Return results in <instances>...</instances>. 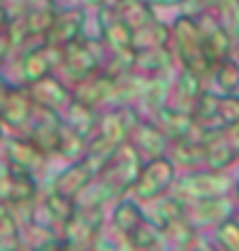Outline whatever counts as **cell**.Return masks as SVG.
Here are the masks:
<instances>
[{"label": "cell", "instance_id": "7a4b0ae2", "mask_svg": "<svg viewBox=\"0 0 239 251\" xmlns=\"http://www.w3.org/2000/svg\"><path fill=\"white\" fill-rule=\"evenodd\" d=\"M142 163H144V158L140 156V151L135 149L133 144L130 142L121 144V147L102 163V168L97 170L96 184L105 191V196L109 198L112 202H116L119 198H125L130 193V188H133L135 179H137V175H140Z\"/></svg>", "mask_w": 239, "mask_h": 251}, {"label": "cell", "instance_id": "4fadbf2b", "mask_svg": "<svg viewBox=\"0 0 239 251\" xmlns=\"http://www.w3.org/2000/svg\"><path fill=\"white\" fill-rule=\"evenodd\" d=\"M128 142L133 144L135 149L140 151V156L146 161V158H158V156H165V153H167L169 137L156 126L153 119L140 117L137 124L133 126V130H130Z\"/></svg>", "mask_w": 239, "mask_h": 251}, {"label": "cell", "instance_id": "4dcf8cb0", "mask_svg": "<svg viewBox=\"0 0 239 251\" xmlns=\"http://www.w3.org/2000/svg\"><path fill=\"white\" fill-rule=\"evenodd\" d=\"M86 147H89V140L84 137L81 133H77L74 128L63 124L61 128V142H58V153L65 161H81L86 156Z\"/></svg>", "mask_w": 239, "mask_h": 251}, {"label": "cell", "instance_id": "60d3db41", "mask_svg": "<svg viewBox=\"0 0 239 251\" xmlns=\"http://www.w3.org/2000/svg\"><path fill=\"white\" fill-rule=\"evenodd\" d=\"M235 198H239V172H237V177H235Z\"/></svg>", "mask_w": 239, "mask_h": 251}, {"label": "cell", "instance_id": "b9f144b4", "mask_svg": "<svg viewBox=\"0 0 239 251\" xmlns=\"http://www.w3.org/2000/svg\"><path fill=\"white\" fill-rule=\"evenodd\" d=\"M235 54L239 56V42H237V45H235Z\"/></svg>", "mask_w": 239, "mask_h": 251}, {"label": "cell", "instance_id": "2e32d148", "mask_svg": "<svg viewBox=\"0 0 239 251\" xmlns=\"http://www.w3.org/2000/svg\"><path fill=\"white\" fill-rule=\"evenodd\" d=\"M96 175L97 172L93 170L84 158H81V161H72L68 168H63V170L53 177L49 188H53V191H58V193H63V196H68L74 200L79 193H84V191L91 186V181L96 179Z\"/></svg>", "mask_w": 239, "mask_h": 251}, {"label": "cell", "instance_id": "4316f807", "mask_svg": "<svg viewBox=\"0 0 239 251\" xmlns=\"http://www.w3.org/2000/svg\"><path fill=\"white\" fill-rule=\"evenodd\" d=\"M114 9L133 33L135 30H142V28L151 26V24L156 21L153 7H151L146 0H116Z\"/></svg>", "mask_w": 239, "mask_h": 251}, {"label": "cell", "instance_id": "52a82bcc", "mask_svg": "<svg viewBox=\"0 0 239 251\" xmlns=\"http://www.w3.org/2000/svg\"><path fill=\"white\" fill-rule=\"evenodd\" d=\"M107 221L105 207L77 205L74 214L61 228V242L68 251H93L96 237Z\"/></svg>", "mask_w": 239, "mask_h": 251}, {"label": "cell", "instance_id": "83f0119b", "mask_svg": "<svg viewBox=\"0 0 239 251\" xmlns=\"http://www.w3.org/2000/svg\"><path fill=\"white\" fill-rule=\"evenodd\" d=\"M142 207H144L146 219H149L156 228H163V226H167L184 216V202H181L177 196H172V193H167V196H163V198H158V200H153V202L142 205Z\"/></svg>", "mask_w": 239, "mask_h": 251}, {"label": "cell", "instance_id": "e575fe53", "mask_svg": "<svg viewBox=\"0 0 239 251\" xmlns=\"http://www.w3.org/2000/svg\"><path fill=\"white\" fill-rule=\"evenodd\" d=\"M223 135H225V140L230 142V147L235 149V153L239 156V121L237 124H232L230 128H225L223 130Z\"/></svg>", "mask_w": 239, "mask_h": 251}, {"label": "cell", "instance_id": "8d00e7d4", "mask_svg": "<svg viewBox=\"0 0 239 251\" xmlns=\"http://www.w3.org/2000/svg\"><path fill=\"white\" fill-rule=\"evenodd\" d=\"M86 5H93L97 9H105V7H114L116 0H86Z\"/></svg>", "mask_w": 239, "mask_h": 251}, {"label": "cell", "instance_id": "6da1fadb", "mask_svg": "<svg viewBox=\"0 0 239 251\" xmlns=\"http://www.w3.org/2000/svg\"><path fill=\"white\" fill-rule=\"evenodd\" d=\"M169 30H172L169 47L174 51V58H179L181 68L193 72L195 77H200L202 81L212 79V72L216 63L209 58L207 49H204L202 30H200L197 19L181 14L174 21V26H169Z\"/></svg>", "mask_w": 239, "mask_h": 251}, {"label": "cell", "instance_id": "d590c367", "mask_svg": "<svg viewBox=\"0 0 239 251\" xmlns=\"http://www.w3.org/2000/svg\"><path fill=\"white\" fill-rule=\"evenodd\" d=\"M9 91H12V84L5 81V79H0V114H2V109H5V105H7Z\"/></svg>", "mask_w": 239, "mask_h": 251}, {"label": "cell", "instance_id": "3957f363", "mask_svg": "<svg viewBox=\"0 0 239 251\" xmlns=\"http://www.w3.org/2000/svg\"><path fill=\"white\" fill-rule=\"evenodd\" d=\"M105 58L107 49L100 40H91V37L81 35L74 42L63 47V63L56 75L68 86H72V84H77V81L86 79V77L102 70Z\"/></svg>", "mask_w": 239, "mask_h": 251}, {"label": "cell", "instance_id": "9a60e30c", "mask_svg": "<svg viewBox=\"0 0 239 251\" xmlns=\"http://www.w3.org/2000/svg\"><path fill=\"white\" fill-rule=\"evenodd\" d=\"M97 30H100V42L105 45L107 54L133 47V30L125 26L114 7H105L97 12Z\"/></svg>", "mask_w": 239, "mask_h": 251}, {"label": "cell", "instance_id": "9c48e42d", "mask_svg": "<svg viewBox=\"0 0 239 251\" xmlns=\"http://www.w3.org/2000/svg\"><path fill=\"white\" fill-rule=\"evenodd\" d=\"M61 128H63V119L58 112L51 109H42L35 107L33 119L28 121V126L21 130V135H26L30 142L35 144L45 156H56L58 153V142H61Z\"/></svg>", "mask_w": 239, "mask_h": 251}, {"label": "cell", "instance_id": "7bdbcfd3", "mask_svg": "<svg viewBox=\"0 0 239 251\" xmlns=\"http://www.w3.org/2000/svg\"><path fill=\"white\" fill-rule=\"evenodd\" d=\"M0 140H2V124H0Z\"/></svg>", "mask_w": 239, "mask_h": 251}, {"label": "cell", "instance_id": "ee69618b", "mask_svg": "<svg viewBox=\"0 0 239 251\" xmlns=\"http://www.w3.org/2000/svg\"><path fill=\"white\" fill-rule=\"evenodd\" d=\"M5 2H7V0H0V5H5Z\"/></svg>", "mask_w": 239, "mask_h": 251}, {"label": "cell", "instance_id": "836d02e7", "mask_svg": "<svg viewBox=\"0 0 239 251\" xmlns=\"http://www.w3.org/2000/svg\"><path fill=\"white\" fill-rule=\"evenodd\" d=\"M212 242L221 251H239V224L232 219H225L223 224L214 228Z\"/></svg>", "mask_w": 239, "mask_h": 251}, {"label": "cell", "instance_id": "d6986e66", "mask_svg": "<svg viewBox=\"0 0 239 251\" xmlns=\"http://www.w3.org/2000/svg\"><path fill=\"white\" fill-rule=\"evenodd\" d=\"M33 112H35V102L30 98L28 89L12 84L7 105H5L2 114H0V124L9 126L12 130H24L28 126V121L33 119Z\"/></svg>", "mask_w": 239, "mask_h": 251}, {"label": "cell", "instance_id": "7c38bea8", "mask_svg": "<svg viewBox=\"0 0 239 251\" xmlns=\"http://www.w3.org/2000/svg\"><path fill=\"white\" fill-rule=\"evenodd\" d=\"M26 89H28V93H30L33 102H35V107L51 109V112H58V114L70 105V100H72L70 86H68L58 75H47L42 79L28 84Z\"/></svg>", "mask_w": 239, "mask_h": 251}, {"label": "cell", "instance_id": "d6a6232c", "mask_svg": "<svg viewBox=\"0 0 239 251\" xmlns=\"http://www.w3.org/2000/svg\"><path fill=\"white\" fill-rule=\"evenodd\" d=\"M212 79L218 86L221 93H237L239 91V63L235 58H225V61L216 63L212 72Z\"/></svg>", "mask_w": 239, "mask_h": 251}, {"label": "cell", "instance_id": "ffe728a7", "mask_svg": "<svg viewBox=\"0 0 239 251\" xmlns=\"http://www.w3.org/2000/svg\"><path fill=\"white\" fill-rule=\"evenodd\" d=\"M107 224L114 228L116 233H121L123 237L133 235L140 226L146 224V214L144 207L133 200V198H119L116 202H112V212H109V221Z\"/></svg>", "mask_w": 239, "mask_h": 251}, {"label": "cell", "instance_id": "44dd1931", "mask_svg": "<svg viewBox=\"0 0 239 251\" xmlns=\"http://www.w3.org/2000/svg\"><path fill=\"white\" fill-rule=\"evenodd\" d=\"M204 91V81L200 77H195L193 72H188L181 68L177 77L169 84V96L167 105L169 107L184 109V112H193V105L197 102L200 93Z\"/></svg>", "mask_w": 239, "mask_h": 251}, {"label": "cell", "instance_id": "8fae6325", "mask_svg": "<svg viewBox=\"0 0 239 251\" xmlns=\"http://www.w3.org/2000/svg\"><path fill=\"white\" fill-rule=\"evenodd\" d=\"M114 84H116V77L107 75L105 70L96 72L91 75L86 79L77 81L72 84L70 91H72V100H77L81 105H89L93 109H100L112 102V93H114Z\"/></svg>", "mask_w": 239, "mask_h": 251}, {"label": "cell", "instance_id": "f546056e", "mask_svg": "<svg viewBox=\"0 0 239 251\" xmlns=\"http://www.w3.org/2000/svg\"><path fill=\"white\" fill-rule=\"evenodd\" d=\"M207 7L230 33L232 40L239 42V0H207Z\"/></svg>", "mask_w": 239, "mask_h": 251}, {"label": "cell", "instance_id": "f6af8a7d", "mask_svg": "<svg viewBox=\"0 0 239 251\" xmlns=\"http://www.w3.org/2000/svg\"><path fill=\"white\" fill-rule=\"evenodd\" d=\"M193 251H200V247H197V249H193Z\"/></svg>", "mask_w": 239, "mask_h": 251}, {"label": "cell", "instance_id": "f35d334b", "mask_svg": "<svg viewBox=\"0 0 239 251\" xmlns=\"http://www.w3.org/2000/svg\"><path fill=\"white\" fill-rule=\"evenodd\" d=\"M200 251H221V249H218L212 240H202V242H200Z\"/></svg>", "mask_w": 239, "mask_h": 251}, {"label": "cell", "instance_id": "ac0fdd59", "mask_svg": "<svg viewBox=\"0 0 239 251\" xmlns=\"http://www.w3.org/2000/svg\"><path fill=\"white\" fill-rule=\"evenodd\" d=\"M81 30H84V9L70 7L63 9V12H56L53 24L49 28V33H47V45H70L77 37H81Z\"/></svg>", "mask_w": 239, "mask_h": 251}, {"label": "cell", "instance_id": "ba28073f", "mask_svg": "<svg viewBox=\"0 0 239 251\" xmlns=\"http://www.w3.org/2000/svg\"><path fill=\"white\" fill-rule=\"evenodd\" d=\"M0 144H2V161L7 163L9 168L24 172V175H30L37 179L49 165V156L40 151L26 135L2 137Z\"/></svg>", "mask_w": 239, "mask_h": 251}, {"label": "cell", "instance_id": "1f68e13d", "mask_svg": "<svg viewBox=\"0 0 239 251\" xmlns=\"http://www.w3.org/2000/svg\"><path fill=\"white\" fill-rule=\"evenodd\" d=\"M0 251H21V224L5 205H0Z\"/></svg>", "mask_w": 239, "mask_h": 251}, {"label": "cell", "instance_id": "7402d4cb", "mask_svg": "<svg viewBox=\"0 0 239 251\" xmlns=\"http://www.w3.org/2000/svg\"><path fill=\"white\" fill-rule=\"evenodd\" d=\"M169 161L174 163L177 170H197L204 165V142L195 140V137H181V140H172L167 147Z\"/></svg>", "mask_w": 239, "mask_h": 251}, {"label": "cell", "instance_id": "d4e9b609", "mask_svg": "<svg viewBox=\"0 0 239 251\" xmlns=\"http://www.w3.org/2000/svg\"><path fill=\"white\" fill-rule=\"evenodd\" d=\"M151 119H153L156 126H158L160 130L169 137V142H172V140H181V137H186V135L195 128V121H193V114H191V112L169 107V105L160 107Z\"/></svg>", "mask_w": 239, "mask_h": 251}, {"label": "cell", "instance_id": "e0dca14e", "mask_svg": "<svg viewBox=\"0 0 239 251\" xmlns=\"http://www.w3.org/2000/svg\"><path fill=\"white\" fill-rule=\"evenodd\" d=\"M160 230V251H193L200 247L202 237L200 230L191 226L186 214L172 221V224L158 228Z\"/></svg>", "mask_w": 239, "mask_h": 251}, {"label": "cell", "instance_id": "ab89813d", "mask_svg": "<svg viewBox=\"0 0 239 251\" xmlns=\"http://www.w3.org/2000/svg\"><path fill=\"white\" fill-rule=\"evenodd\" d=\"M235 224H239V198H237V202H235V209H232V216H230Z\"/></svg>", "mask_w": 239, "mask_h": 251}, {"label": "cell", "instance_id": "74e56055", "mask_svg": "<svg viewBox=\"0 0 239 251\" xmlns=\"http://www.w3.org/2000/svg\"><path fill=\"white\" fill-rule=\"evenodd\" d=\"M146 2H149L151 7H153V5H163V7H174V5H181L184 0H146Z\"/></svg>", "mask_w": 239, "mask_h": 251}, {"label": "cell", "instance_id": "8992f818", "mask_svg": "<svg viewBox=\"0 0 239 251\" xmlns=\"http://www.w3.org/2000/svg\"><path fill=\"white\" fill-rule=\"evenodd\" d=\"M179 177V170L167 156H158V158H146L140 168V175L130 188V198L137 200L140 205H149L158 198L167 196L174 181Z\"/></svg>", "mask_w": 239, "mask_h": 251}, {"label": "cell", "instance_id": "30bf717a", "mask_svg": "<svg viewBox=\"0 0 239 251\" xmlns=\"http://www.w3.org/2000/svg\"><path fill=\"white\" fill-rule=\"evenodd\" d=\"M237 198L223 196V198H209V200H197V202H184V214L191 221L193 228H197L202 233L204 228H216L218 224H223L225 219L232 216Z\"/></svg>", "mask_w": 239, "mask_h": 251}, {"label": "cell", "instance_id": "f1b7e54d", "mask_svg": "<svg viewBox=\"0 0 239 251\" xmlns=\"http://www.w3.org/2000/svg\"><path fill=\"white\" fill-rule=\"evenodd\" d=\"M169 40H172V30H169V26L153 21L151 26L142 28V30H135L133 33V49L135 51H142V49L169 47Z\"/></svg>", "mask_w": 239, "mask_h": 251}, {"label": "cell", "instance_id": "cb8c5ba5", "mask_svg": "<svg viewBox=\"0 0 239 251\" xmlns=\"http://www.w3.org/2000/svg\"><path fill=\"white\" fill-rule=\"evenodd\" d=\"M239 156L225 140L223 133H214L207 142H204V165L207 170L214 172H230L232 165H237Z\"/></svg>", "mask_w": 239, "mask_h": 251}, {"label": "cell", "instance_id": "484cf974", "mask_svg": "<svg viewBox=\"0 0 239 251\" xmlns=\"http://www.w3.org/2000/svg\"><path fill=\"white\" fill-rule=\"evenodd\" d=\"M61 119L65 126L74 128L77 133H81L86 140H91V135L96 133L97 119H100V112L89 105H81L77 100H70V105L61 112Z\"/></svg>", "mask_w": 239, "mask_h": 251}, {"label": "cell", "instance_id": "5b68a950", "mask_svg": "<svg viewBox=\"0 0 239 251\" xmlns=\"http://www.w3.org/2000/svg\"><path fill=\"white\" fill-rule=\"evenodd\" d=\"M193 121L204 133H223L239 121V93H214L204 89L193 105Z\"/></svg>", "mask_w": 239, "mask_h": 251}, {"label": "cell", "instance_id": "5bb4252c", "mask_svg": "<svg viewBox=\"0 0 239 251\" xmlns=\"http://www.w3.org/2000/svg\"><path fill=\"white\" fill-rule=\"evenodd\" d=\"M74 200L68 196H63L53 188H47V191H40V198H37L35 205V216L33 219H40L45 221L47 226L56 228L61 233V228L68 224V219L74 214Z\"/></svg>", "mask_w": 239, "mask_h": 251}, {"label": "cell", "instance_id": "603a6c76", "mask_svg": "<svg viewBox=\"0 0 239 251\" xmlns=\"http://www.w3.org/2000/svg\"><path fill=\"white\" fill-rule=\"evenodd\" d=\"M174 51L172 47H156V49H142L135 51L133 72L144 75V77H158V75H169L174 65Z\"/></svg>", "mask_w": 239, "mask_h": 251}, {"label": "cell", "instance_id": "277c9868", "mask_svg": "<svg viewBox=\"0 0 239 251\" xmlns=\"http://www.w3.org/2000/svg\"><path fill=\"white\" fill-rule=\"evenodd\" d=\"M181 202H197L209 198H223L235 193V177L230 172H214L207 168L188 170L186 175L177 177L174 186L169 191Z\"/></svg>", "mask_w": 239, "mask_h": 251}]
</instances>
